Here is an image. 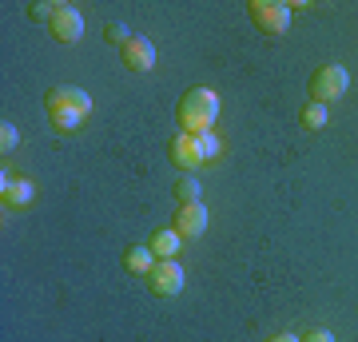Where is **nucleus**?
<instances>
[{
  "mask_svg": "<svg viewBox=\"0 0 358 342\" xmlns=\"http://www.w3.org/2000/svg\"><path fill=\"white\" fill-rule=\"evenodd\" d=\"M44 108H48V120L56 131H76L84 127V120L92 115V96L84 88H72V84H60L44 96Z\"/></svg>",
  "mask_w": 358,
  "mask_h": 342,
  "instance_id": "f257e3e1",
  "label": "nucleus"
},
{
  "mask_svg": "<svg viewBox=\"0 0 358 342\" xmlns=\"http://www.w3.org/2000/svg\"><path fill=\"white\" fill-rule=\"evenodd\" d=\"M219 120V96L211 88H192L183 100H179V124H183V131L187 136H203V131H211Z\"/></svg>",
  "mask_w": 358,
  "mask_h": 342,
  "instance_id": "f03ea898",
  "label": "nucleus"
},
{
  "mask_svg": "<svg viewBox=\"0 0 358 342\" xmlns=\"http://www.w3.org/2000/svg\"><path fill=\"white\" fill-rule=\"evenodd\" d=\"M346 88H350V76H346V68H338V64H327V68H319V72L310 76V100L327 104V108H331L334 100H343Z\"/></svg>",
  "mask_w": 358,
  "mask_h": 342,
  "instance_id": "7ed1b4c3",
  "label": "nucleus"
},
{
  "mask_svg": "<svg viewBox=\"0 0 358 342\" xmlns=\"http://www.w3.org/2000/svg\"><path fill=\"white\" fill-rule=\"evenodd\" d=\"M251 20L259 24V32L267 36H282L294 20V8L282 0H251Z\"/></svg>",
  "mask_w": 358,
  "mask_h": 342,
  "instance_id": "20e7f679",
  "label": "nucleus"
},
{
  "mask_svg": "<svg viewBox=\"0 0 358 342\" xmlns=\"http://www.w3.org/2000/svg\"><path fill=\"white\" fill-rule=\"evenodd\" d=\"M183 266L176 263V259H159V263L152 266V275H148V287H152V294H159V299H171V294L183 291Z\"/></svg>",
  "mask_w": 358,
  "mask_h": 342,
  "instance_id": "39448f33",
  "label": "nucleus"
},
{
  "mask_svg": "<svg viewBox=\"0 0 358 342\" xmlns=\"http://www.w3.org/2000/svg\"><path fill=\"white\" fill-rule=\"evenodd\" d=\"M167 159H171L176 167H183L187 176H192V171H195L199 164H207V159H203V143H199V136H187V131H179L176 140L167 143Z\"/></svg>",
  "mask_w": 358,
  "mask_h": 342,
  "instance_id": "423d86ee",
  "label": "nucleus"
},
{
  "mask_svg": "<svg viewBox=\"0 0 358 342\" xmlns=\"http://www.w3.org/2000/svg\"><path fill=\"white\" fill-rule=\"evenodd\" d=\"M52 36L60 40V44H76V40H84V16H80V8H72V4H56V16L48 20Z\"/></svg>",
  "mask_w": 358,
  "mask_h": 342,
  "instance_id": "0eeeda50",
  "label": "nucleus"
},
{
  "mask_svg": "<svg viewBox=\"0 0 358 342\" xmlns=\"http://www.w3.org/2000/svg\"><path fill=\"white\" fill-rule=\"evenodd\" d=\"M120 56H124V68H131V72H152L155 68V44L148 36H131L120 48Z\"/></svg>",
  "mask_w": 358,
  "mask_h": 342,
  "instance_id": "6e6552de",
  "label": "nucleus"
},
{
  "mask_svg": "<svg viewBox=\"0 0 358 342\" xmlns=\"http://www.w3.org/2000/svg\"><path fill=\"white\" fill-rule=\"evenodd\" d=\"M32 195H36L32 179H8V176L0 179V207H4V211H20V207H28Z\"/></svg>",
  "mask_w": 358,
  "mask_h": 342,
  "instance_id": "1a4fd4ad",
  "label": "nucleus"
},
{
  "mask_svg": "<svg viewBox=\"0 0 358 342\" xmlns=\"http://www.w3.org/2000/svg\"><path fill=\"white\" fill-rule=\"evenodd\" d=\"M176 231L183 235V239H199V235L207 231V207L203 203H187V207H179Z\"/></svg>",
  "mask_w": 358,
  "mask_h": 342,
  "instance_id": "9d476101",
  "label": "nucleus"
},
{
  "mask_svg": "<svg viewBox=\"0 0 358 342\" xmlns=\"http://www.w3.org/2000/svg\"><path fill=\"white\" fill-rule=\"evenodd\" d=\"M159 263L152 255V247H143V243H131L128 251H124V266H128L131 275H152V266Z\"/></svg>",
  "mask_w": 358,
  "mask_h": 342,
  "instance_id": "9b49d317",
  "label": "nucleus"
},
{
  "mask_svg": "<svg viewBox=\"0 0 358 342\" xmlns=\"http://www.w3.org/2000/svg\"><path fill=\"white\" fill-rule=\"evenodd\" d=\"M148 247H152L155 259H176L179 247H183V235H179L176 227H171V231L164 227V231H155V235H152V243H148Z\"/></svg>",
  "mask_w": 358,
  "mask_h": 342,
  "instance_id": "f8f14e48",
  "label": "nucleus"
},
{
  "mask_svg": "<svg viewBox=\"0 0 358 342\" xmlns=\"http://www.w3.org/2000/svg\"><path fill=\"white\" fill-rule=\"evenodd\" d=\"M176 199H179V207H187V203H203V183L195 176H183L176 183Z\"/></svg>",
  "mask_w": 358,
  "mask_h": 342,
  "instance_id": "ddd939ff",
  "label": "nucleus"
},
{
  "mask_svg": "<svg viewBox=\"0 0 358 342\" xmlns=\"http://www.w3.org/2000/svg\"><path fill=\"white\" fill-rule=\"evenodd\" d=\"M327 124H331V108L310 100L307 108H303V127H307V131H319V127H327Z\"/></svg>",
  "mask_w": 358,
  "mask_h": 342,
  "instance_id": "4468645a",
  "label": "nucleus"
},
{
  "mask_svg": "<svg viewBox=\"0 0 358 342\" xmlns=\"http://www.w3.org/2000/svg\"><path fill=\"white\" fill-rule=\"evenodd\" d=\"M199 143H203V159H207V164L223 155V143H219V136H215V131H203V136H199Z\"/></svg>",
  "mask_w": 358,
  "mask_h": 342,
  "instance_id": "2eb2a0df",
  "label": "nucleus"
},
{
  "mask_svg": "<svg viewBox=\"0 0 358 342\" xmlns=\"http://www.w3.org/2000/svg\"><path fill=\"white\" fill-rule=\"evenodd\" d=\"M16 143H20V131H16L13 124H0V152L4 155L16 152Z\"/></svg>",
  "mask_w": 358,
  "mask_h": 342,
  "instance_id": "dca6fc26",
  "label": "nucleus"
},
{
  "mask_svg": "<svg viewBox=\"0 0 358 342\" xmlns=\"http://www.w3.org/2000/svg\"><path fill=\"white\" fill-rule=\"evenodd\" d=\"M108 40H115V44L124 48V44H128V40H131L128 24H124V20H115V24H108Z\"/></svg>",
  "mask_w": 358,
  "mask_h": 342,
  "instance_id": "f3484780",
  "label": "nucleus"
},
{
  "mask_svg": "<svg viewBox=\"0 0 358 342\" xmlns=\"http://www.w3.org/2000/svg\"><path fill=\"white\" fill-rule=\"evenodd\" d=\"M28 13L36 16V20H52V16H56V4H44V0H40V4H28Z\"/></svg>",
  "mask_w": 358,
  "mask_h": 342,
  "instance_id": "a211bd4d",
  "label": "nucleus"
},
{
  "mask_svg": "<svg viewBox=\"0 0 358 342\" xmlns=\"http://www.w3.org/2000/svg\"><path fill=\"white\" fill-rule=\"evenodd\" d=\"M303 342H334L331 330H310V334H303Z\"/></svg>",
  "mask_w": 358,
  "mask_h": 342,
  "instance_id": "6ab92c4d",
  "label": "nucleus"
},
{
  "mask_svg": "<svg viewBox=\"0 0 358 342\" xmlns=\"http://www.w3.org/2000/svg\"><path fill=\"white\" fill-rule=\"evenodd\" d=\"M267 342H303V339H294V334H275V339H267Z\"/></svg>",
  "mask_w": 358,
  "mask_h": 342,
  "instance_id": "aec40b11",
  "label": "nucleus"
}]
</instances>
